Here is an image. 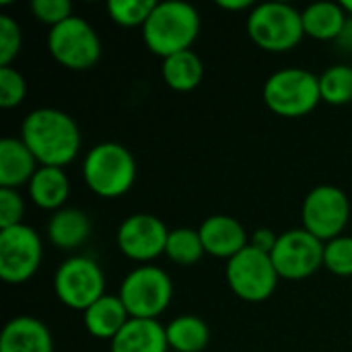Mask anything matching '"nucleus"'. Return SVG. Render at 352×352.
<instances>
[{
	"instance_id": "nucleus-30",
	"label": "nucleus",
	"mask_w": 352,
	"mask_h": 352,
	"mask_svg": "<svg viewBox=\"0 0 352 352\" xmlns=\"http://www.w3.org/2000/svg\"><path fill=\"white\" fill-rule=\"evenodd\" d=\"M29 8L35 19L39 23L50 25V29L72 16V4L68 0H33Z\"/></svg>"
},
{
	"instance_id": "nucleus-12",
	"label": "nucleus",
	"mask_w": 352,
	"mask_h": 352,
	"mask_svg": "<svg viewBox=\"0 0 352 352\" xmlns=\"http://www.w3.org/2000/svg\"><path fill=\"white\" fill-rule=\"evenodd\" d=\"M324 241L314 237L303 227L289 229L278 235L270 258L280 278L303 280L324 266Z\"/></svg>"
},
{
	"instance_id": "nucleus-13",
	"label": "nucleus",
	"mask_w": 352,
	"mask_h": 352,
	"mask_svg": "<svg viewBox=\"0 0 352 352\" xmlns=\"http://www.w3.org/2000/svg\"><path fill=\"white\" fill-rule=\"evenodd\" d=\"M167 225L148 212H138L128 217L120 229H118V248L120 252L134 260V262H153L161 254H165L167 237H169Z\"/></svg>"
},
{
	"instance_id": "nucleus-14",
	"label": "nucleus",
	"mask_w": 352,
	"mask_h": 352,
	"mask_svg": "<svg viewBox=\"0 0 352 352\" xmlns=\"http://www.w3.org/2000/svg\"><path fill=\"white\" fill-rule=\"evenodd\" d=\"M198 233L204 252L214 258H225L227 262L250 245L248 231L237 219L229 214H212L204 219Z\"/></svg>"
},
{
	"instance_id": "nucleus-6",
	"label": "nucleus",
	"mask_w": 352,
	"mask_h": 352,
	"mask_svg": "<svg viewBox=\"0 0 352 352\" xmlns=\"http://www.w3.org/2000/svg\"><path fill=\"white\" fill-rule=\"evenodd\" d=\"M118 297L136 320H159L173 299L171 276L153 264H142L126 274L120 285Z\"/></svg>"
},
{
	"instance_id": "nucleus-3",
	"label": "nucleus",
	"mask_w": 352,
	"mask_h": 352,
	"mask_svg": "<svg viewBox=\"0 0 352 352\" xmlns=\"http://www.w3.org/2000/svg\"><path fill=\"white\" fill-rule=\"evenodd\" d=\"M82 177L93 194L101 198H120L136 182L134 155L124 144L99 142L82 161Z\"/></svg>"
},
{
	"instance_id": "nucleus-21",
	"label": "nucleus",
	"mask_w": 352,
	"mask_h": 352,
	"mask_svg": "<svg viewBox=\"0 0 352 352\" xmlns=\"http://www.w3.org/2000/svg\"><path fill=\"white\" fill-rule=\"evenodd\" d=\"M29 196L41 210H62L70 196V179L62 167H39L31 177Z\"/></svg>"
},
{
	"instance_id": "nucleus-17",
	"label": "nucleus",
	"mask_w": 352,
	"mask_h": 352,
	"mask_svg": "<svg viewBox=\"0 0 352 352\" xmlns=\"http://www.w3.org/2000/svg\"><path fill=\"white\" fill-rule=\"evenodd\" d=\"M167 334L165 326L159 320H136L122 328V332L111 340L109 352H167Z\"/></svg>"
},
{
	"instance_id": "nucleus-31",
	"label": "nucleus",
	"mask_w": 352,
	"mask_h": 352,
	"mask_svg": "<svg viewBox=\"0 0 352 352\" xmlns=\"http://www.w3.org/2000/svg\"><path fill=\"white\" fill-rule=\"evenodd\" d=\"M25 217V200L19 190L0 188V229L21 225Z\"/></svg>"
},
{
	"instance_id": "nucleus-34",
	"label": "nucleus",
	"mask_w": 352,
	"mask_h": 352,
	"mask_svg": "<svg viewBox=\"0 0 352 352\" xmlns=\"http://www.w3.org/2000/svg\"><path fill=\"white\" fill-rule=\"evenodd\" d=\"M351 39L352 41V16H349V25H346V29H344V33H342V37L340 39Z\"/></svg>"
},
{
	"instance_id": "nucleus-11",
	"label": "nucleus",
	"mask_w": 352,
	"mask_h": 352,
	"mask_svg": "<svg viewBox=\"0 0 352 352\" xmlns=\"http://www.w3.org/2000/svg\"><path fill=\"white\" fill-rule=\"evenodd\" d=\"M303 229L328 243L340 235L351 221V200L336 186H318L303 200Z\"/></svg>"
},
{
	"instance_id": "nucleus-24",
	"label": "nucleus",
	"mask_w": 352,
	"mask_h": 352,
	"mask_svg": "<svg viewBox=\"0 0 352 352\" xmlns=\"http://www.w3.org/2000/svg\"><path fill=\"white\" fill-rule=\"evenodd\" d=\"M204 245L200 239L198 229L192 227H177L169 231L165 256L177 266H194L204 256Z\"/></svg>"
},
{
	"instance_id": "nucleus-36",
	"label": "nucleus",
	"mask_w": 352,
	"mask_h": 352,
	"mask_svg": "<svg viewBox=\"0 0 352 352\" xmlns=\"http://www.w3.org/2000/svg\"><path fill=\"white\" fill-rule=\"evenodd\" d=\"M167 352H177V351H171V349H169V351H167Z\"/></svg>"
},
{
	"instance_id": "nucleus-19",
	"label": "nucleus",
	"mask_w": 352,
	"mask_h": 352,
	"mask_svg": "<svg viewBox=\"0 0 352 352\" xmlns=\"http://www.w3.org/2000/svg\"><path fill=\"white\" fill-rule=\"evenodd\" d=\"M91 231H93V225L87 212L78 208H68V206L54 212L47 223L50 243L64 252H72L80 248L82 243H87V239L91 237Z\"/></svg>"
},
{
	"instance_id": "nucleus-27",
	"label": "nucleus",
	"mask_w": 352,
	"mask_h": 352,
	"mask_svg": "<svg viewBox=\"0 0 352 352\" xmlns=\"http://www.w3.org/2000/svg\"><path fill=\"white\" fill-rule=\"evenodd\" d=\"M324 268L336 276H352V237L340 235L324 245Z\"/></svg>"
},
{
	"instance_id": "nucleus-25",
	"label": "nucleus",
	"mask_w": 352,
	"mask_h": 352,
	"mask_svg": "<svg viewBox=\"0 0 352 352\" xmlns=\"http://www.w3.org/2000/svg\"><path fill=\"white\" fill-rule=\"evenodd\" d=\"M322 101L330 105H346L352 101V66L334 64L320 74Z\"/></svg>"
},
{
	"instance_id": "nucleus-5",
	"label": "nucleus",
	"mask_w": 352,
	"mask_h": 352,
	"mask_svg": "<svg viewBox=\"0 0 352 352\" xmlns=\"http://www.w3.org/2000/svg\"><path fill=\"white\" fill-rule=\"evenodd\" d=\"M322 101L320 76L305 68H283L264 82V103L280 118H303Z\"/></svg>"
},
{
	"instance_id": "nucleus-10",
	"label": "nucleus",
	"mask_w": 352,
	"mask_h": 352,
	"mask_svg": "<svg viewBox=\"0 0 352 352\" xmlns=\"http://www.w3.org/2000/svg\"><path fill=\"white\" fill-rule=\"evenodd\" d=\"M43 243L37 231L25 223L0 229V278L6 285H23L41 266Z\"/></svg>"
},
{
	"instance_id": "nucleus-8",
	"label": "nucleus",
	"mask_w": 352,
	"mask_h": 352,
	"mask_svg": "<svg viewBox=\"0 0 352 352\" xmlns=\"http://www.w3.org/2000/svg\"><path fill=\"white\" fill-rule=\"evenodd\" d=\"M47 50L52 58L68 70H89L101 58V39L82 19L70 16L50 29Z\"/></svg>"
},
{
	"instance_id": "nucleus-20",
	"label": "nucleus",
	"mask_w": 352,
	"mask_h": 352,
	"mask_svg": "<svg viewBox=\"0 0 352 352\" xmlns=\"http://www.w3.org/2000/svg\"><path fill=\"white\" fill-rule=\"evenodd\" d=\"M301 16L305 35L318 41L340 39L349 25V14L342 2H314L305 10H301Z\"/></svg>"
},
{
	"instance_id": "nucleus-28",
	"label": "nucleus",
	"mask_w": 352,
	"mask_h": 352,
	"mask_svg": "<svg viewBox=\"0 0 352 352\" xmlns=\"http://www.w3.org/2000/svg\"><path fill=\"white\" fill-rule=\"evenodd\" d=\"M25 95H27L25 76L12 66L0 68V107L12 109L25 101Z\"/></svg>"
},
{
	"instance_id": "nucleus-16",
	"label": "nucleus",
	"mask_w": 352,
	"mask_h": 352,
	"mask_svg": "<svg viewBox=\"0 0 352 352\" xmlns=\"http://www.w3.org/2000/svg\"><path fill=\"white\" fill-rule=\"evenodd\" d=\"M37 169V159L21 138L0 140V188L19 190L21 186H29Z\"/></svg>"
},
{
	"instance_id": "nucleus-4",
	"label": "nucleus",
	"mask_w": 352,
	"mask_h": 352,
	"mask_svg": "<svg viewBox=\"0 0 352 352\" xmlns=\"http://www.w3.org/2000/svg\"><path fill=\"white\" fill-rule=\"evenodd\" d=\"M248 33L266 52H289L305 37L301 10L287 2L256 4L248 14Z\"/></svg>"
},
{
	"instance_id": "nucleus-32",
	"label": "nucleus",
	"mask_w": 352,
	"mask_h": 352,
	"mask_svg": "<svg viewBox=\"0 0 352 352\" xmlns=\"http://www.w3.org/2000/svg\"><path fill=\"white\" fill-rule=\"evenodd\" d=\"M276 241H278V235L272 229H268V227L256 229L252 233V237H250V245L260 250V252H264V254H272V250L276 248Z\"/></svg>"
},
{
	"instance_id": "nucleus-1",
	"label": "nucleus",
	"mask_w": 352,
	"mask_h": 352,
	"mask_svg": "<svg viewBox=\"0 0 352 352\" xmlns=\"http://www.w3.org/2000/svg\"><path fill=\"white\" fill-rule=\"evenodd\" d=\"M21 140L37 159L39 167H66L80 151V130L74 118L56 107H39L25 116Z\"/></svg>"
},
{
	"instance_id": "nucleus-33",
	"label": "nucleus",
	"mask_w": 352,
	"mask_h": 352,
	"mask_svg": "<svg viewBox=\"0 0 352 352\" xmlns=\"http://www.w3.org/2000/svg\"><path fill=\"white\" fill-rule=\"evenodd\" d=\"M219 6L225 8V10H231V12L245 10V8H254L250 0H219Z\"/></svg>"
},
{
	"instance_id": "nucleus-15",
	"label": "nucleus",
	"mask_w": 352,
	"mask_h": 352,
	"mask_svg": "<svg viewBox=\"0 0 352 352\" xmlns=\"http://www.w3.org/2000/svg\"><path fill=\"white\" fill-rule=\"evenodd\" d=\"M0 352H54V338L37 318L16 316L2 330Z\"/></svg>"
},
{
	"instance_id": "nucleus-29",
	"label": "nucleus",
	"mask_w": 352,
	"mask_h": 352,
	"mask_svg": "<svg viewBox=\"0 0 352 352\" xmlns=\"http://www.w3.org/2000/svg\"><path fill=\"white\" fill-rule=\"evenodd\" d=\"M23 45L21 25L10 14H0V68L10 66Z\"/></svg>"
},
{
	"instance_id": "nucleus-2",
	"label": "nucleus",
	"mask_w": 352,
	"mask_h": 352,
	"mask_svg": "<svg viewBox=\"0 0 352 352\" xmlns=\"http://www.w3.org/2000/svg\"><path fill=\"white\" fill-rule=\"evenodd\" d=\"M200 33V12L182 0L157 2L148 21L142 27V39L146 47L163 60L192 50V43Z\"/></svg>"
},
{
	"instance_id": "nucleus-26",
	"label": "nucleus",
	"mask_w": 352,
	"mask_h": 352,
	"mask_svg": "<svg viewBox=\"0 0 352 352\" xmlns=\"http://www.w3.org/2000/svg\"><path fill=\"white\" fill-rule=\"evenodd\" d=\"M155 4V0H109L107 14L122 27H144Z\"/></svg>"
},
{
	"instance_id": "nucleus-35",
	"label": "nucleus",
	"mask_w": 352,
	"mask_h": 352,
	"mask_svg": "<svg viewBox=\"0 0 352 352\" xmlns=\"http://www.w3.org/2000/svg\"><path fill=\"white\" fill-rule=\"evenodd\" d=\"M342 6H344L346 14H349V16H352V0H344V2H342Z\"/></svg>"
},
{
	"instance_id": "nucleus-23",
	"label": "nucleus",
	"mask_w": 352,
	"mask_h": 352,
	"mask_svg": "<svg viewBox=\"0 0 352 352\" xmlns=\"http://www.w3.org/2000/svg\"><path fill=\"white\" fill-rule=\"evenodd\" d=\"M167 344L177 352H202L210 342V330L198 316H179L165 326Z\"/></svg>"
},
{
	"instance_id": "nucleus-22",
	"label": "nucleus",
	"mask_w": 352,
	"mask_h": 352,
	"mask_svg": "<svg viewBox=\"0 0 352 352\" xmlns=\"http://www.w3.org/2000/svg\"><path fill=\"white\" fill-rule=\"evenodd\" d=\"M161 74L169 89L188 93V91H194L202 82L204 64L194 50H186V52L165 58L161 66Z\"/></svg>"
},
{
	"instance_id": "nucleus-9",
	"label": "nucleus",
	"mask_w": 352,
	"mask_h": 352,
	"mask_svg": "<svg viewBox=\"0 0 352 352\" xmlns=\"http://www.w3.org/2000/svg\"><path fill=\"white\" fill-rule=\"evenodd\" d=\"M54 293L70 309L85 311L105 295V276L101 266L87 256L64 260L54 274Z\"/></svg>"
},
{
	"instance_id": "nucleus-18",
	"label": "nucleus",
	"mask_w": 352,
	"mask_h": 352,
	"mask_svg": "<svg viewBox=\"0 0 352 352\" xmlns=\"http://www.w3.org/2000/svg\"><path fill=\"white\" fill-rule=\"evenodd\" d=\"M82 322L93 338L111 342L130 322V314L118 295H103L99 301L82 311Z\"/></svg>"
},
{
	"instance_id": "nucleus-7",
	"label": "nucleus",
	"mask_w": 352,
	"mask_h": 352,
	"mask_svg": "<svg viewBox=\"0 0 352 352\" xmlns=\"http://www.w3.org/2000/svg\"><path fill=\"white\" fill-rule=\"evenodd\" d=\"M225 274L229 289L248 303H262L270 299L280 280L270 254H264L252 245L227 262Z\"/></svg>"
}]
</instances>
